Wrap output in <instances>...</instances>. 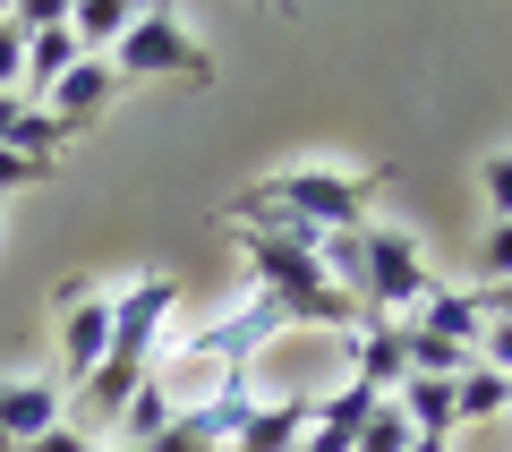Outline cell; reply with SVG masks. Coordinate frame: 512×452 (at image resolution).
Listing matches in <instances>:
<instances>
[{
  "mask_svg": "<svg viewBox=\"0 0 512 452\" xmlns=\"http://www.w3.org/2000/svg\"><path fill=\"white\" fill-rule=\"evenodd\" d=\"M478 205H487V222H512V145L478 163Z\"/></svg>",
  "mask_w": 512,
  "mask_h": 452,
  "instance_id": "e0dca14e",
  "label": "cell"
},
{
  "mask_svg": "<svg viewBox=\"0 0 512 452\" xmlns=\"http://www.w3.org/2000/svg\"><path fill=\"white\" fill-rule=\"evenodd\" d=\"M393 401L410 410V435H453V384H436V376H410Z\"/></svg>",
  "mask_w": 512,
  "mask_h": 452,
  "instance_id": "5bb4252c",
  "label": "cell"
},
{
  "mask_svg": "<svg viewBox=\"0 0 512 452\" xmlns=\"http://www.w3.org/2000/svg\"><path fill=\"white\" fill-rule=\"evenodd\" d=\"M478 273H487V290L512 282V222H487V239H478Z\"/></svg>",
  "mask_w": 512,
  "mask_h": 452,
  "instance_id": "d6986e66",
  "label": "cell"
},
{
  "mask_svg": "<svg viewBox=\"0 0 512 452\" xmlns=\"http://www.w3.org/2000/svg\"><path fill=\"white\" fill-rule=\"evenodd\" d=\"M478 367H495V376L512 384V325H504V316H495V325L478 333Z\"/></svg>",
  "mask_w": 512,
  "mask_h": 452,
  "instance_id": "ffe728a7",
  "label": "cell"
},
{
  "mask_svg": "<svg viewBox=\"0 0 512 452\" xmlns=\"http://www.w3.org/2000/svg\"><path fill=\"white\" fill-rule=\"evenodd\" d=\"M342 342H350V376H359V384L402 393V325H393V316H359Z\"/></svg>",
  "mask_w": 512,
  "mask_h": 452,
  "instance_id": "30bf717a",
  "label": "cell"
},
{
  "mask_svg": "<svg viewBox=\"0 0 512 452\" xmlns=\"http://www.w3.org/2000/svg\"><path fill=\"white\" fill-rule=\"evenodd\" d=\"M52 316H60V367H69V384L86 393L94 384V367L111 359V290H94V282H69L52 299Z\"/></svg>",
  "mask_w": 512,
  "mask_h": 452,
  "instance_id": "8992f818",
  "label": "cell"
},
{
  "mask_svg": "<svg viewBox=\"0 0 512 452\" xmlns=\"http://www.w3.org/2000/svg\"><path fill=\"white\" fill-rule=\"evenodd\" d=\"M239 231V256H248L256 273V299L282 316V325H325V333H350V308L342 290L325 282V256H316V231H299V222L282 214H256V205L231 197V214H222Z\"/></svg>",
  "mask_w": 512,
  "mask_h": 452,
  "instance_id": "6da1fadb",
  "label": "cell"
},
{
  "mask_svg": "<svg viewBox=\"0 0 512 452\" xmlns=\"http://www.w3.org/2000/svg\"><path fill=\"white\" fill-rule=\"evenodd\" d=\"M180 316V282L171 273H137V282L111 290V359L94 367V384L77 393V427H120V410L137 401V384L154 376V350H163V325Z\"/></svg>",
  "mask_w": 512,
  "mask_h": 452,
  "instance_id": "7a4b0ae2",
  "label": "cell"
},
{
  "mask_svg": "<svg viewBox=\"0 0 512 452\" xmlns=\"http://www.w3.org/2000/svg\"><path fill=\"white\" fill-rule=\"evenodd\" d=\"M359 256H367V316H419L427 299H436V265H427V248L402 231V222H359Z\"/></svg>",
  "mask_w": 512,
  "mask_h": 452,
  "instance_id": "277c9868",
  "label": "cell"
},
{
  "mask_svg": "<svg viewBox=\"0 0 512 452\" xmlns=\"http://www.w3.org/2000/svg\"><path fill=\"white\" fill-rule=\"evenodd\" d=\"M77 35H69V9H52V0H26V103H43V94L60 86V77L77 69Z\"/></svg>",
  "mask_w": 512,
  "mask_h": 452,
  "instance_id": "52a82bcc",
  "label": "cell"
},
{
  "mask_svg": "<svg viewBox=\"0 0 512 452\" xmlns=\"http://www.w3.org/2000/svg\"><path fill=\"white\" fill-rule=\"evenodd\" d=\"M402 325H419V333H436V342H461V350H478V333H487V308H478V290H436L419 316H402Z\"/></svg>",
  "mask_w": 512,
  "mask_h": 452,
  "instance_id": "7c38bea8",
  "label": "cell"
},
{
  "mask_svg": "<svg viewBox=\"0 0 512 452\" xmlns=\"http://www.w3.org/2000/svg\"><path fill=\"white\" fill-rule=\"evenodd\" d=\"M111 94H120V69H111V60H77V69L43 94V111H52V120L77 137V128H94V120L111 111Z\"/></svg>",
  "mask_w": 512,
  "mask_h": 452,
  "instance_id": "9c48e42d",
  "label": "cell"
},
{
  "mask_svg": "<svg viewBox=\"0 0 512 452\" xmlns=\"http://www.w3.org/2000/svg\"><path fill=\"white\" fill-rule=\"evenodd\" d=\"M308 410H316V393H282V401H256L231 452H299V435H308Z\"/></svg>",
  "mask_w": 512,
  "mask_h": 452,
  "instance_id": "8fae6325",
  "label": "cell"
},
{
  "mask_svg": "<svg viewBox=\"0 0 512 452\" xmlns=\"http://www.w3.org/2000/svg\"><path fill=\"white\" fill-rule=\"evenodd\" d=\"M60 384L52 376H9L0 384V452H26L43 427H60Z\"/></svg>",
  "mask_w": 512,
  "mask_h": 452,
  "instance_id": "ba28073f",
  "label": "cell"
},
{
  "mask_svg": "<svg viewBox=\"0 0 512 452\" xmlns=\"http://www.w3.org/2000/svg\"><path fill=\"white\" fill-rule=\"evenodd\" d=\"M26 452H103V444H94V435L77 427V418H60V427H43L35 444H26Z\"/></svg>",
  "mask_w": 512,
  "mask_h": 452,
  "instance_id": "44dd1931",
  "label": "cell"
},
{
  "mask_svg": "<svg viewBox=\"0 0 512 452\" xmlns=\"http://www.w3.org/2000/svg\"><path fill=\"white\" fill-rule=\"evenodd\" d=\"M239 205H256V214H282V222H299V231H359L367 222V205H376V171H333V163H299V171H282V180H265V188H248Z\"/></svg>",
  "mask_w": 512,
  "mask_h": 452,
  "instance_id": "3957f363",
  "label": "cell"
},
{
  "mask_svg": "<svg viewBox=\"0 0 512 452\" xmlns=\"http://www.w3.org/2000/svg\"><path fill=\"white\" fill-rule=\"evenodd\" d=\"M512 410V384L495 376V367H470V376L453 384V427H487V418Z\"/></svg>",
  "mask_w": 512,
  "mask_h": 452,
  "instance_id": "4fadbf2b",
  "label": "cell"
},
{
  "mask_svg": "<svg viewBox=\"0 0 512 452\" xmlns=\"http://www.w3.org/2000/svg\"><path fill=\"white\" fill-rule=\"evenodd\" d=\"M60 145H69V128H60L43 103H18V128H9V154H35V163H52Z\"/></svg>",
  "mask_w": 512,
  "mask_h": 452,
  "instance_id": "9a60e30c",
  "label": "cell"
},
{
  "mask_svg": "<svg viewBox=\"0 0 512 452\" xmlns=\"http://www.w3.org/2000/svg\"><path fill=\"white\" fill-rule=\"evenodd\" d=\"M359 452H410V410H402V401H393V393L376 401V418H367Z\"/></svg>",
  "mask_w": 512,
  "mask_h": 452,
  "instance_id": "2e32d148",
  "label": "cell"
},
{
  "mask_svg": "<svg viewBox=\"0 0 512 452\" xmlns=\"http://www.w3.org/2000/svg\"><path fill=\"white\" fill-rule=\"evenodd\" d=\"M43 171H52V163H35V154H9V145H0V197H9V188H26V180H43Z\"/></svg>",
  "mask_w": 512,
  "mask_h": 452,
  "instance_id": "7402d4cb",
  "label": "cell"
},
{
  "mask_svg": "<svg viewBox=\"0 0 512 452\" xmlns=\"http://www.w3.org/2000/svg\"><path fill=\"white\" fill-rule=\"evenodd\" d=\"M111 69H120V86L128 77H188V86H214V52H205L171 9H137V26H128L120 52H111Z\"/></svg>",
  "mask_w": 512,
  "mask_h": 452,
  "instance_id": "5b68a950",
  "label": "cell"
},
{
  "mask_svg": "<svg viewBox=\"0 0 512 452\" xmlns=\"http://www.w3.org/2000/svg\"><path fill=\"white\" fill-rule=\"evenodd\" d=\"M26 86V9H0V94Z\"/></svg>",
  "mask_w": 512,
  "mask_h": 452,
  "instance_id": "ac0fdd59",
  "label": "cell"
}]
</instances>
